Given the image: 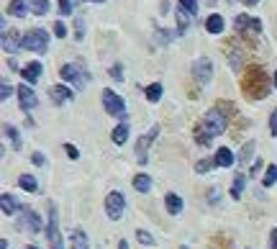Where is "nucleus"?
I'll return each mask as SVG.
<instances>
[{"label":"nucleus","mask_w":277,"mask_h":249,"mask_svg":"<svg viewBox=\"0 0 277 249\" xmlns=\"http://www.w3.org/2000/svg\"><path fill=\"white\" fill-rule=\"evenodd\" d=\"M223 131H226V116H223V111L216 105V108H211L200 118L198 126H195V141L203 144V147H208L213 141V136L223 134Z\"/></svg>","instance_id":"1"},{"label":"nucleus","mask_w":277,"mask_h":249,"mask_svg":"<svg viewBox=\"0 0 277 249\" xmlns=\"http://www.w3.org/2000/svg\"><path fill=\"white\" fill-rule=\"evenodd\" d=\"M241 87H244V95L249 100H262V98L270 95L272 85H270V77L262 67H249L244 77H241Z\"/></svg>","instance_id":"2"},{"label":"nucleus","mask_w":277,"mask_h":249,"mask_svg":"<svg viewBox=\"0 0 277 249\" xmlns=\"http://www.w3.org/2000/svg\"><path fill=\"white\" fill-rule=\"evenodd\" d=\"M21 49L36 51V54H47V49H49V33L44 31V29L29 31V33H26V36L21 39Z\"/></svg>","instance_id":"3"},{"label":"nucleus","mask_w":277,"mask_h":249,"mask_svg":"<svg viewBox=\"0 0 277 249\" xmlns=\"http://www.w3.org/2000/svg\"><path fill=\"white\" fill-rule=\"evenodd\" d=\"M234 26H236V33H241V36H254V33L262 31V21L252 18V16H246V13H239L234 18Z\"/></svg>","instance_id":"4"},{"label":"nucleus","mask_w":277,"mask_h":249,"mask_svg":"<svg viewBox=\"0 0 277 249\" xmlns=\"http://www.w3.org/2000/svg\"><path fill=\"white\" fill-rule=\"evenodd\" d=\"M47 236H49V247H51V249H65V244H62V234H59V216H57V208H54V206H49Z\"/></svg>","instance_id":"5"},{"label":"nucleus","mask_w":277,"mask_h":249,"mask_svg":"<svg viewBox=\"0 0 277 249\" xmlns=\"http://www.w3.org/2000/svg\"><path fill=\"white\" fill-rule=\"evenodd\" d=\"M103 108L108 111L111 116H118V118H126V103H123L121 95H115L113 90L103 93Z\"/></svg>","instance_id":"6"},{"label":"nucleus","mask_w":277,"mask_h":249,"mask_svg":"<svg viewBox=\"0 0 277 249\" xmlns=\"http://www.w3.org/2000/svg\"><path fill=\"white\" fill-rule=\"evenodd\" d=\"M62 80H67V83H72L75 87H82L87 80H90V75L85 72V67H75V65H62L59 69Z\"/></svg>","instance_id":"7"},{"label":"nucleus","mask_w":277,"mask_h":249,"mask_svg":"<svg viewBox=\"0 0 277 249\" xmlns=\"http://www.w3.org/2000/svg\"><path fill=\"white\" fill-rule=\"evenodd\" d=\"M123 211H126V198L115 190V193H108V198H105V213H108V218L118 221L123 216Z\"/></svg>","instance_id":"8"},{"label":"nucleus","mask_w":277,"mask_h":249,"mask_svg":"<svg viewBox=\"0 0 277 249\" xmlns=\"http://www.w3.org/2000/svg\"><path fill=\"white\" fill-rule=\"evenodd\" d=\"M193 77L198 80V85H208L211 77H213V62L208 57H200L193 65Z\"/></svg>","instance_id":"9"},{"label":"nucleus","mask_w":277,"mask_h":249,"mask_svg":"<svg viewBox=\"0 0 277 249\" xmlns=\"http://www.w3.org/2000/svg\"><path fill=\"white\" fill-rule=\"evenodd\" d=\"M157 134H159V129L154 126L147 136H139V139H136V162H139V165H147V152H149V144L157 139Z\"/></svg>","instance_id":"10"},{"label":"nucleus","mask_w":277,"mask_h":249,"mask_svg":"<svg viewBox=\"0 0 277 249\" xmlns=\"http://www.w3.org/2000/svg\"><path fill=\"white\" fill-rule=\"evenodd\" d=\"M18 103H21V108L29 113V111H33L39 105V98H36V93H33L29 85H21L18 87Z\"/></svg>","instance_id":"11"},{"label":"nucleus","mask_w":277,"mask_h":249,"mask_svg":"<svg viewBox=\"0 0 277 249\" xmlns=\"http://www.w3.org/2000/svg\"><path fill=\"white\" fill-rule=\"evenodd\" d=\"M49 95H51V100H54V105H65L67 100H72V98H75V90H72V87H67V85H51Z\"/></svg>","instance_id":"12"},{"label":"nucleus","mask_w":277,"mask_h":249,"mask_svg":"<svg viewBox=\"0 0 277 249\" xmlns=\"http://www.w3.org/2000/svg\"><path fill=\"white\" fill-rule=\"evenodd\" d=\"M21 218H23V229H29V231H33V234H36V231H41V218L36 216V213L33 211H29V208H23L21 211Z\"/></svg>","instance_id":"13"},{"label":"nucleus","mask_w":277,"mask_h":249,"mask_svg":"<svg viewBox=\"0 0 277 249\" xmlns=\"http://www.w3.org/2000/svg\"><path fill=\"white\" fill-rule=\"evenodd\" d=\"M21 75H23V80H26V85L36 83V80L41 77V65H39V62H31V65H26V67L21 69Z\"/></svg>","instance_id":"14"},{"label":"nucleus","mask_w":277,"mask_h":249,"mask_svg":"<svg viewBox=\"0 0 277 249\" xmlns=\"http://www.w3.org/2000/svg\"><path fill=\"white\" fill-rule=\"evenodd\" d=\"M213 159H216V165H218V167H231V165L236 162V159H234V154H231V149H226V147H221Z\"/></svg>","instance_id":"15"},{"label":"nucleus","mask_w":277,"mask_h":249,"mask_svg":"<svg viewBox=\"0 0 277 249\" xmlns=\"http://www.w3.org/2000/svg\"><path fill=\"white\" fill-rule=\"evenodd\" d=\"M164 206H167V211L172 213V216H177V213L182 211V198L177 193H169L167 198H164Z\"/></svg>","instance_id":"16"},{"label":"nucleus","mask_w":277,"mask_h":249,"mask_svg":"<svg viewBox=\"0 0 277 249\" xmlns=\"http://www.w3.org/2000/svg\"><path fill=\"white\" fill-rule=\"evenodd\" d=\"M111 139H113V144H126V139H129V123H126V121L118 123V126L113 129Z\"/></svg>","instance_id":"17"},{"label":"nucleus","mask_w":277,"mask_h":249,"mask_svg":"<svg viewBox=\"0 0 277 249\" xmlns=\"http://www.w3.org/2000/svg\"><path fill=\"white\" fill-rule=\"evenodd\" d=\"M3 49H8V51H11V49H21V41H18V33H11V31H8V29H3Z\"/></svg>","instance_id":"18"},{"label":"nucleus","mask_w":277,"mask_h":249,"mask_svg":"<svg viewBox=\"0 0 277 249\" xmlns=\"http://www.w3.org/2000/svg\"><path fill=\"white\" fill-rule=\"evenodd\" d=\"M72 249H90V242H87V234L82 229L72 231Z\"/></svg>","instance_id":"19"},{"label":"nucleus","mask_w":277,"mask_h":249,"mask_svg":"<svg viewBox=\"0 0 277 249\" xmlns=\"http://www.w3.org/2000/svg\"><path fill=\"white\" fill-rule=\"evenodd\" d=\"M8 11H11L16 18H23V16L29 13V3H26V0H11V3H8Z\"/></svg>","instance_id":"20"},{"label":"nucleus","mask_w":277,"mask_h":249,"mask_svg":"<svg viewBox=\"0 0 277 249\" xmlns=\"http://www.w3.org/2000/svg\"><path fill=\"white\" fill-rule=\"evenodd\" d=\"M205 31H208V33H221L223 31V18L218 13L208 16V21H205Z\"/></svg>","instance_id":"21"},{"label":"nucleus","mask_w":277,"mask_h":249,"mask_svg":"<svg viewBox=\"0 0 277 249\" xmlns=\"http://www.w3.org/2000/svg\"><path fill=\"white\" fill-rule=\"evenodd\" d=\"M133 188H136L139 193H149L151 190V177L149 175H136L133 177Z\"/></svg>","instance_id":"22"},{"label":"nucleus","mask_w":277,"mask_h":249,"mask_svg":"<svg viewBox=\"0 0 277 249\" xmlns=\"http://www.w3.org/2000/svg\"><path fill=\"white\" fill-rule=\"evenodd\" d=\"M0 203H3V213H5V216H13V213H18V211H16V200H13L11 193H3Z\"/></svg>","instance_id":"23"},{"label":"nucleus","mask_w":277,"mask_h":249,"mask_svg":"<svg viewBox=\"0 0 277 249\" xmlns=\"http://www.w3.org/2000/svg\"><path fill=\"white\" fill-rule=\"evenodd\" d=\"M29 3V11H33L36 16H44L49 11V0H26Z\"/></svg>","instance_id":"24"},{"label":"nucleus","mask_w":277,"mask_h":249,"mask_svg":"<svg viewBox=\"0 0 277 249\" xmlns=\"http://www.w3.org/2000/svg\"><path fill=\"white\" fill-rule=\"evenodd\" d=\"M18 185H21L23 190H29V193H36V190H39V183L33 180L31 175H21V177H18Z\"/></svg>","instance_id":"25"},{"label":"nucleus","mask_w":277,"mask_h":249,"mask_svg":"<svg viewBox=\"0 0 277 249\" xmlns=\"http://www.w3.org/2000/svg\"><path fill=\"white\" fill-rule=\"evenodd\" d=\"M3 129H5V134H8V139L13 141V149H18V147H21V136H18V129H16L13 123H5Z\"/></svg>","instance_id":"26"},{"label":"nucleus","mask_w":277,"mask_h":249,"mask_svg":"<svg viewBox=\"0 0 277 249\" xmlns=\"http://www.w3.org/2000/svg\"><path fill=\"white\" fill-rule=\"evenodd\" d=\"M275 183H277V165H270V167H267V172H264L262 185H264V188H272Z\"/></svg>","instance_id":"27"},{"label":"nucleus","mask_w":277,"mask_h":249,"mask_svg":"<svg viewBox=\"0 0 277 249\" xmlns=\"http://www.w3.org/2000/svg\"><path fill=\"white\" fill-rule=\"evenodd\" d=\"M159 98H162V85H159V83L149 85V87H147V100H149V103H157Z\"/></svg>","instance_id":"28"},{"label":"nucleus","mask_w":277,"mask_h":249,"mask_svg":"<svg viewBox=\"0 0 277 249\" xmlns=\"http://www.w3.org/2000/svg\"><path fill=\"white\" fill-rule=\"evenodd\" d=\"M180 5H182V11H185L187 16H198V11H200L198 0H180Z\"/></svg>","instance_id":"29"},{"label":"nucleus","mask_w":277,"mask_h":249,"mask_svg":"<svg viewBox=\"0 0 277 249\" xmlns=\"http://www.w3.org/2000/svg\"><path fill=\"white\" fill-rule=\"evenodd\" d=\"M175 36H177V31H157V33H154V41L162 47V44H169Z\"/></svg>","instance_id":"30"},{"label":"nucleus","mask_w":277,"mask_h":249,"mask_svg":"<svg viewBox=\"0 0 277 249\" xmlns=\"http://www.w3.org/2000/svg\"><path fill=\"white\" fill-rule=\"evenodd\" d=\"M252 154H254V141H246L244 149H241V154H239V165H244Z\"/></svg>","instance_id":"31"},{"label":"nucleus","mask_w":277,"mask_h":249,"mask_svg":"<svg viewBox=\"0 0 277 249\" xmlns=\"http://www.w3.org/2000/svg\"><path fill=\"white\" fill-rule=\"evenodd\" d=\"M241 193H244V175H239L234 180V185H231V195H234V198H241Z\"/></svg>","instance_id":"32"},{"label":"nucleus","mask_w":277,"mask_h":249,"mask_svg":"<svg viewBox=\"0 0 277 249\" xmlns=\"http://www.w3.org/2000/svg\"><path fill=\"white\" fill-rule=\"evenodd\" d=\"M216 165V159H200L198 165H195V172H200V175H205V172H211V167Z\"/></svg>","instance_id":"33"},{"label":"nucleus","mask_w":277,"mask_h":249,"mask_svg":"<svg viewBox=\"0 0 277 249\" xmlns=\"http://www.w3.org/2000/svg\"><path fill=\"white\" fill-rule=\"evenodd\" d=\"M136 239H139L141 244H147V247H151V244H154V236H151V234H147L144 229H139V231H136Z\"/></svg>","instance_id":"34"},{"label":"nucleus","mask_w":277,"mask_h":249,"mask_svg":"<svg viewBox=\"0 0 277 249\" xmlns=\"http://www.w3.org/2000/svg\"><path fill=\"white\" fill-rule=\"evenodd\" d=\"M57 5H59V13H62V16H69V13H72V0H57Z\"/></svg>","instance_id":"35"},{"label":"nucleus","mask_w":277,"mask_h":249,"mask_svg":"<svg viewBox=\"0 0 277 249\" xmlns=\"http://www.w3.org/2000/svg\"><path fill=\"white\" fill-rule=\"evenodd\" d=\"M54 36L57 39H65L67 36V26L62 23V21H54Z\"/></svg>","instance_id":"36"},{"label":"nucleus","mask_w":277,"mask_h":249,"mask_svg":"<svg viewBox=\"0 0 277 249\" xmlns=\"http://www.w3.org/2000/svg\"><path fill=\"white\" fill-rule=\"evenodd\" d=\"M108 75H111L113 80H123V69H121V65H113V67L108 69Z\"/></svg>","instance_id":"37"},{"label":"nucleus","mask_w":277,"mask_h":249,"mask_svg":"<svg viewBox=\"0 0 277 249\" xmlns=\"http://www.w3.org/2000/svg\"><path fill=\"white\" fill-rule=\"evenodd\" d=\"M270 134L277 136V108H275V113L270 116Z\"/></svg>","instance_id":"38"},{"label":"nucleus","mask_w":277,"mask_h":249,"mask_svg":"<svg viewBox=\"0 0 277 249\" xmlns=\"http://www.w3.org/2000/svg\"><path fill=\"white\" fill-rule=\"evenodd\" d=\"M65 149H67V157H69V159H77V157H80V152H77L75 144H65Z\"/></svg>","instance_id":"39"},{"label":"nucleus","mask_w":277,"mask_h":249,"mask_svg":"<svg viewBox=\"0 0 277 249\" xmlns=\"http://www.w3.org/2000/svg\"><path fill=\"white\" fill-rule=\"evenodd\" d=\"M8 95H11V85L3 83V85H0V98H3V100H8Z\"/></svg>","instance_id":"40"},{"label":"nucleus","mask_w":277,"mask_h":249,"mask_svg":"<svg viewBox=\"0 0 277 249\" xmlns=\"http://www.w3.org/2000/svg\"><path fill=\"white\" fill-rule=\"evenodd\" d=\"M31 159H33V165H39V167H41L44 162H47V159H44V154H39V152H36V154H33Z\"/></svg>","instance_id":"41"},{"label":"nucleus","mask_w":277,"mask_h":249,"mask_svg":"<svg viewBox=\"0 0 277 249\" xmlns=\"http://www.w3.org/2000/svg\"><path fill=\"white\" fill-rule=\"evenodd\" d=\"M270 244H272V249H277V229H272V234H270Z\"/></svg>","instance_id":"42"},{"label":"nucleus","mask_w":277,"mask_h":249,"mask_svg":"<svg viewBox=\"0 0 277 249\" xmlns=\"http://www.w3.org/2000/svg\"><path fill=\"white\" fill-rule=\"evenodd\" d=\"M262 167H264V162H262V159H257V162H254V170H252V175H259V170H262Z\"/></svg>","instance_id":"43"},{"label":"nucleus","mask_w":277,"mask_h":249,"mask_svg":"<svg viewBox=\"0 0 277 249\" xmlns=\"http://www.w3.org/2000/svg\"><path fill=\"white\" fill-rule=\"evenodd\" d=\"M0 249H11V244H8L5 239H3V242H0Z\"/></svg>","instance_id":"44"},{"label":"nucleus","mask_w":277,"mask_h":249,"mask_svg":"<svg viewBox=\"0 0 277 249\" xmlns=\"http://www.w3.org/2000/svg\"><path fill=\"white\" fill-rule=\"evenodd\" d=\"M241 3H246V5H254V3H259V0H241Z\"/></svg>","instance_id":"45"},{"label":"nucleus","mask_w":277,"mask_h":249,"mask_svg":"<svg viewBox=\"0 0 277 249\" xmlns=\"http://www.w3.org/2000/svg\"><path fill=\"white\" fill-rule=\"evenodd\" d=\"M118 249H129V242H121V244H118Z\"/></svg>","instance_id":"46"},{"label":"nucleus","mask_w":277,"mask_h":249,"mask_svg":"<svg viewBox=\"0 0 277 249\" xmlns=\"http://www.w3.org/2000/svg\"><path fill=\"white\" fill-rule=\"evenodd\" d=\"M72 3H75V5H80V3H82V0H72Z\"/></svg>","instance_id":"47"},{"label":"nucleus","mask_w":277,"mask_h":249,"mask_svg":"<svg viewBox=\"0 0 277 249\" xmlns=\"http://www.w3.org/2000/svg\"><path fill=\"white\" fill-rule=\"evenodd\" d=\"M93 3H105V0H93Z\"/></svg>","instance_id":"48"},{"label":"nucleus","mask_w":277,"mask_h":249,"mask_svg":"<svg viewBox=\"0 0 277 249\" xmlns=\"http://www.w3.org/2000/svg\"><path fill=\"white\" fill-rule=\"evenodd\" d=\"M275 87H277V72H275Z\"/></svg>","instance_id":"49"},{"label":"nucleus","mask_w":277,"mask_h":249,"mask_svg":"<svg viewBox=\"0 0 277 249\" xmlns=\"http://www.w3.org/2000/svg\"><path fill=\"white\" fill-rule=\"evenodd\" d=\"M26 249H39V247H26Z\"/></svg>","instance_id":"50"},{"label":"nucleus","mask_w":277,"mask_h":249,"mask_svg":"<svg viewBox=\"0 0 277 249\" xmlns=\"http://www.w3.org/2000/svg\"><path fill=\"white\" fill-rule=\"evenodd\" d=\"M211 3H213V0H211Z\"/></svg>","instance_id":"51"}]
</instances>
